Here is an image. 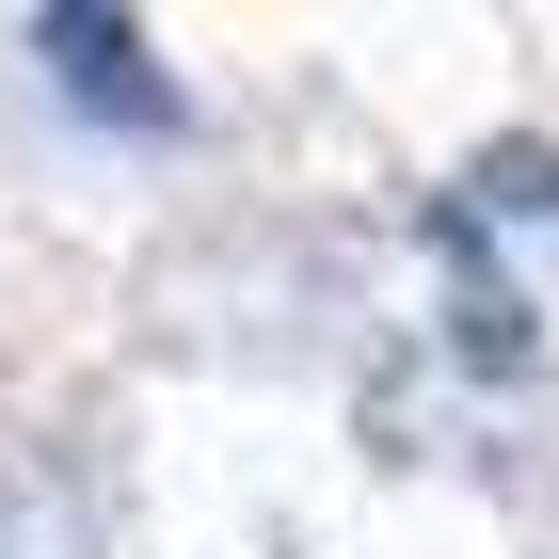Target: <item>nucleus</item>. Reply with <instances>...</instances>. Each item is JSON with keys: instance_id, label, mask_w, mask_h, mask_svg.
<instances>
[{"instance_id": "nucleus-1", "label": "nucleus", "mask_w": 559, "mask_h": 559, "mask_svg": "<svg viewBox=\"0 0 559 559\" xmlns=\"http://www.w3.org/2000/svg\"><path fill=\"white\" fill-rule=\"evenodd\" d=\"M33 48H64V81H81L96 112H144V129L176 112V96H160V64H144V48L112 33V16H81V0H64V16H33Z\"/></svg>"}]
</instances>
